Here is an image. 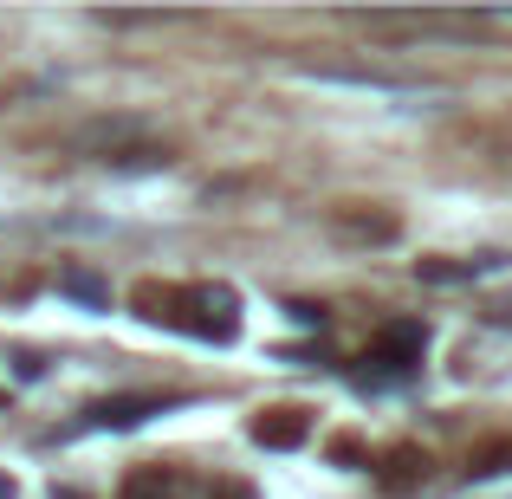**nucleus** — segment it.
Here are the masks:
<instances>
[{"mask_svg": "<svg viewBox=\"0 0 512 499\" xmlns=\"http://www.w3.org/2000/svg\"><path fill=\"white\" fill-rule=\"evenodd\" d=\"M169 305V325H182L188 337H208V344H227V337L240 331V292L234 286H214V279H201V286H182V292H163Z\"/></svg>", "mask_w": 512, "mask_h": 499, "instance_id": "obj_1", "label": "nucleus"}, {"mask_svg": "<svg viewBox=\"0 0 512 499\" xmlns=\"http://www.w3.org/2000/svg\"><path fill=\"white\" fill-rule=\"evenodd\" d=\"M156 409H163L156 396H111V402H91L78 428H137V422H150Z\"/></svg>", "mask_w": 512, "mask_h": 499, "instance_id": "obj_2", "label": "nucleus"}, {"mask_svg": "<svg viewBox=\"0 0 512 499\" xmlns=\"http://www.w3.org/2000/svg\"><path fill=\"white\" fill-rule=\"evenodd\" d=\"M422 344H428L422 325H389V331H383V350H376V363H389V370H415V363H422Z\"/></svg>", "mask_w": 512, "mask_h": 499, "instance_id": "obj_3", "label": "nucleus"}, {"mask_svg": "<svg viewBox=\"0 0 512 499\" xmlns=\"http://www.w3.org/2000/svg\"><path fill=\"white\" fill-rule=\"evenodd\" d=\"M253 441H260V448H299L305 441V415L299 409H266L260 422H253Z\"/></svg>", "mask_w": 512, "mask_h": 499, "instance_id": "obj_4", "label": "nucleus"}, {"mask_svg": "<svg viewBox=\"0 0 512 499\" xmlns=\"http://www.w3.org/2000/svg\"><path fill=\"white\" fill-rule=\"evenodd\" d=\"M506 266V253H480V260H467V266H441V260H422L415 273L428 279V286H461V279H480V273H500Z\"/></svg>", "mask_w": 512, "mask_h": 499, "instance_id": "obj_5", "label": "nucleus"}, {"mask_svg": "<svg viewBox=\"0 0 512 499\" xmlns=\"http://www.w3.org/2000/svg\"><path fill=\"white\" fill-rule=\"evenodd\" d=\"M59 292H72V299H85V305H104V299H111V292H104L91 273H59Z\"/></svg>", "mask_w": 512, "mask_h": 499, "instance_id": "obj_6", "label": "nucleus"}, {"mask_svg": "<svg viewBox=\"0 0 512 499\" xmlns=\"http://www.w3.org/2000/svg\"><path fill=\"white\" fill-rule=\"evenodd\" d=\"M124 499H169V487H163V474H137L124 487Z\"/></svg>", "mask_w": 512, "mask_h": 499, "instance_id": "obj_7", "label": "nucleus"}, {"mask_svg": "<svg viewBox=\"0 0 512 499\" xmlns=\"http://www.w3.org/2000/svg\"><path fill=\"white\" fill-rule=\"evenodd\" d=\"M13 493H20V487H13V474H0V499H13Z\"/></svg>", "mask_w": 512, "mask_h": 499, "instance_id": "obj_8", "label": "nucleus"}]
</instances>
